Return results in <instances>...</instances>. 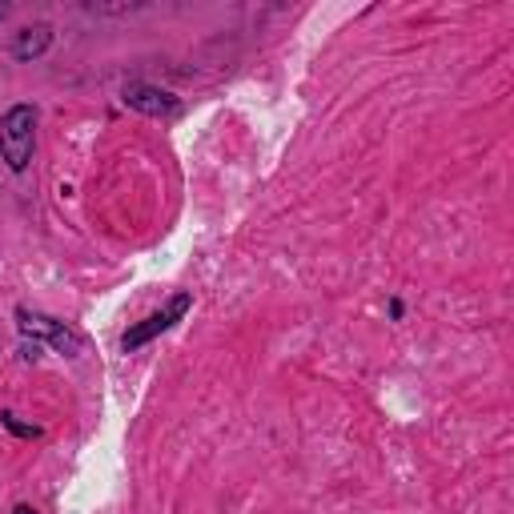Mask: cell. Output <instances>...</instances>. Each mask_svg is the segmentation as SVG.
Here are the masks:
<instances>
[{"label":"cell","instance_id":"6da1fadb","mask_svg":"<svg viewBox=\"0 0 514 514\" xmlns=\"http://www.w3.org/2000/svg\"><path fill=\"white\" fill-rule=\"evenodd\" d=\"M33 141H37V109L33 105H13L5 117H0V157L9 161L13 173L29 169Z\"/></svg>","mask_w":514,"mask_h":514},{"label":"cell","instance_id":"7a4b0ae2","mask_svg":"<svg viewBox=\"0 0 514 514\" xmlns=\"http://www.w3.org/2000/svg\"><path fill=\"white\" fill-rule=\"evenodd\" d=\"M189 302H193L189 294H177V298H173V302H169V306H165L161 314H153V318H145L141 326H133V330H129V334L121 338V346H125V350H137V346H145L149 338H157V334H165V330H169V326H173L177 318H185V310H189Z\"/></svg>","mask_w":514,"mask_h":514},{"label":"cell","instance_id":"3957f363","mask_svg":"<svg viewBox=\"0 0 514 514\" xmlns=\"http://www.w3.org/2000/svg\"><path fill=\"white\" fill-rule=\"evenodd\" d=\"M17 318H21V330H25V334L49 338L61 354H81V338H77L69 326H61V322H53V318H45V314H29V310H21Z\"/></svg>","mask_w":514,"mask_h":514},{"label":"cell","instance_id":"277c9868","mask_svg":"<svg viewBox=\"0 0 514 514\" xmlns=\"http://www.w3.org/2000/svg\"><path fill=\"white\" fill-rule=\"evenodd\" d=\"M125 101L133 105V109H141V113H149V117H173L181 105L169 97V93H161V89H149V85H129L125 89Z\"/></svg>","mask_w":514,"mask_h":514},{"label":"cell","instance_id":"5b68a950","mask_svg":"<svg viewBox=\"0 0 514 514\" xmlns=\"http://www.w3.org/2000/svg\"><path fill=\"white\" fill-rule=\"evenodd\" d=\"M49 41H53V29H49V25H33V29H25V33L17 37L13 57H17V61H33V57H41V53L49 49Z\"/></svg>","mask_w":514,"mask_h":514},{"label":"cell","instance_id":"8992f818","mask_svg":"<svg viewBox=\"0 0 514 514\" xmlns=\"http://www.w3.org/2000/svg\"><path fill=\"white\" fill-rule=\"evenodd\" d=\"M13 514H37V510H33V506H17Z\"/></svg>","mask_w":514,"mask_h":514},{"label":"cell","instance_id":"52a82bcc","mask_svg":"<svg viewBox=\"0 0 514 514\" xmlns=\"http://www.w3.org/2000/svg\"><path fill=\"white\" fill-rule=\"evenodd\" d=\"M5 13H9V9H5V5H0V21H5Z\"/></svg>","mask_w":514,"mask_h":514}]
</instances>
